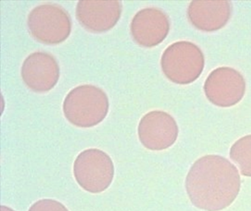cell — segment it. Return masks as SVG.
Listing matches in <instances>:
<instances>
[{"instance_id": "obj_1", "label": "cell", "mask_w": 251, "mask_h": 211, "mask_svg": "<svg viewBox=\"0 0 251 211\" xmlns=\"http://www.w3.org/2000/svg\"><path fill=\"white\" fill-rule=\"evenodd\" d=\"M185 186L191 202L196 208L220 211L230 206L237 197L240 175L235 165L225 157L205 155L191 167Z\"/></svg>"}, {"instance_id": "obj_2", "label": "cell", "mask_w": 251, "mask_h": 211, "mask_svg": "<svg viewBox=\"0 0 251 211\" xmlns=\"http://www.w3.org/2000/svg\"><path fill=\"white\" fill-rule=\"evenodd\" d=\"M108 110V95L92 84L76 86L67 94L63 104L67 120L79 127L98 126L106 117Z\"/></svg>"}, {"instance_id": "obj_3", "label": "cell", "mask_w": 251, "mask_h": 211, "mask_svg": "<svg viewBox=\"0 0 251 211\" xmlns=\"http://www.w3.org/2000/svg\"><path fill=\"white\" fill-rule=\"evenodd\" d=\"M205 64L202 50L193 42L178 41L166 48L161 60L163 73L171 82L189 84L202 73Z\"/></svg>"}, {"instance_id": "obj_4", "label": "cell", "mask_w": 251, "mask_h": 211, "mask_svg": "<svg viewBox=\"0 0 251 211\" xmlns=\"http://www.w3.org/2000/svg\"><path fill=\"white\" fill-rule=\"evenodd\" d=\"M29 32L39 42L56 45L65 41L72 32L68 12L58 4L45 3L35 7L27 17Z\"/></svg>"}, {"instance_id": "obj_5", "label": "cell", "mask_w": 251, "mask_h": 211, "mask_svg": "<svg viewBox=\"0 0 251 211\" xmlns=\"http://www.w3.org/2000/svg\"><path fill=\"white\" fill-rule=\"evenodd\" d=\"M73 172L80 187L89 193H99L106 190L112 183L114 163L106 152L90 148L77 155Z\"/></svg>"}, {"instance_id": "obj_6", "label": "cell", "mask_w": 251, "mask_h": 211, "mask_svg": "<svg viewBox=\"0 0 251 211\" xmlns=\"http://www.w3.org/2000/svg\"><path fill=\"white\" fill-rule=\"evenodd\" d=\"M245 89L243 76L230 67L213 70L204 84V92L208 101L220 107L236 105L245 95Z\"/></svg>"}, {"instance_id": "obj_7", "label": "cell", "mask_w": 251, "mask_h": 211, "mask_svg": "<svg viewBox=\"0 0 251 211\" xmlns=\"http://www.w3.org/2000/svg\"><path fill=\"white\" fill-rule=\"evenodd\" d=\"M175 119L163 111H152L141 119L138 135L141 143L151 150H164L171 147L178 136Z\"/></svg>"}, {"instance_id": "obj_8", "label": "cell", "mask_w": 251, "mask_h": 211, "mask_svg": "<svg viewBox=\"0 0 251 211\" xmlns=\"http://www.w3.org/2000/svg\"><path fill=\"white\" fill-rule=\"evenodd\" d=\"M21 76L26 86L33 92H48L59 80V64L50 53L36 51L23 62Z\"/></svg>"}, {"instance_id": "obj_9", "label": "cell", "mask_w": 251, "mask_h": 211, "mask_svg": "<svg viewBox=\"0 0 251 211\" xmlns=\"http://www.w3.org/2000/svg\"><path fill=\"white\" fill-rule=\"evenodd\" d=\"M170 29L169 16L157 7H146L139 10L130 23V33L133 40L145 48H152L162 42Z\"/></svg>"}, {"instance_id": "obj_10", "label": "cell", "mask_w": 251, "mask_h": 211, "mask_svg": "<svg viewBox=\"0 0 251 211\" xmlns=\"http://www.w3.org/2000/svg\"><path fill=\"white\" fill-rule=\"evenodd\" d=\"M122 11L120 1H79L76 18L89 32L100 33L110 30L118 23Z\"/></svg>"}, {"instance_id": "obj_11", "label": "cell", "mask_w": 251, "mask_h": 211, "mask_svg": "<svg viewBox=\"0 0 251 211\" xmlns=\"http://www.w3.org/2000/svg\"><path fill=\"white\" fill-rule=\"evenodd\" d=\"M229 1H192L188 7L189 21L199 30L214 32L222 29L231 16Z\"/></svg>"}, {"instance_id": "obj_12", "label": "cell", "mask_w": 251, "mask_h": 211, "mask_svg": "<svg viewBox=\"0 0 251 211\" xmlns=\"http://www.w3.org/2000/svg\"><path fill=\"white\" fill-rule=\"evenodd\" d=\"M230 157L239 166L242 175L251 177V135L240 138L232 145Z\"/></svg>"}, {"instance_id": "obj_13", "label": "cell", "mask_w": 251, "mask_h": 211, "mask_svg": "<svg viewBox=\"0 0 251 211\" xmlns=\"http://www.w3.org/2000/svg\"><path fill=\"white\" fill-rule=\"evenodd\" d=\"M28 211H70L65 205L52 199H44L37 201L31 205Z\"/></svg>"}, {"instance_id": "obj_14", "label": "cell", "mask_w": 251, "mask_h": 211, "mask_svg": "<svg viewBox=\"0 0 251 211\" xmlns=\"http://www.w3.org/2000/svg\"><path fill=\"white\" fill-rule=\"evenodd\" d=\"M1 211H15L14 210L11 209L9 207L5 206V205H2L1 206Z\"/></svg>"}]
</instances>
